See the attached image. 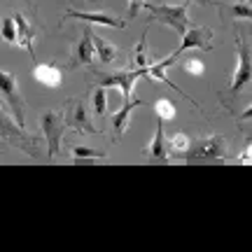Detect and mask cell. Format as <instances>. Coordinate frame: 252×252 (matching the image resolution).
<instances>
[{
  "label": "cell",
  "mask_w": 252,
  "mask_h": 252,
  "mask_svg": "<svg viewBox=\"0 0 252 252\" xmlns=\"http://www.w3.org/2000/svg\"><path fill=\"white\" fill-rule=\"evenodd\" d=\"M145 152L150 154L152 161H166L168 147H166V135H163V119H157V131H154L152 143L145 147Z\"/></svg>",
  "instance_id": "4fadbf2b"
},
{
  "label": "cell",
  "mask_w": 252,
  "mask_h": 252,
  "mask_svg": "<svg viewBox=\"0 0 252 252\" xmlns=\"http://www.w3.org/2000/svg\"><path fill=\"white\" fill-rule=\"evenodd\" d=\"M65 126L72 128L75 133H89V135H96L98 128L91 124V119L87 117V108L82 100H70L68 103V110H65Z\"/></svg>",
  "instance_id": "ba28073f"
},
{
  "label": "cell",
  "mask_w": 252,
  "mask_h": 252,
  "mask_svg": "<svg viewBox=\"0 0 252 252\" xmlns=\"http://www.w3.org/2000/svg\"><path fill=\"white\" fill-rule=\"evenodd\" d=\"M65 19H80L84 24H100V26H110V28H124L126 24L122 19H115L108 12H77V9H68Z\"/></svg>",
  "instance_id": "30bf717a"
},
{
  "label": "cell",
  "mask_w": 252,
  "mask_h": 252,
  "mask_svg": "<svg viewBox=\"0 0 252 252\" xmlns=\"http://www.w3.org/2000/svg\"><path fill=\"white\" fill-rule=\"evenodd\" d=\"M94 45H96V54H98L100 63H115L119 59V49L112 42H108L105 37H98V35H94Z\"/></svg>",
  "instance_id": "9a60e30c"
},
{
  "label": "cell",
  "mask_w": 252,
  "mask_h": 252,
  "mask_svg": "<svg viewBox=\"0 0 252 252\" xmlns=\"http://www.w3.org/2000/svg\"><path fill=\"white\" fill-rule=\"evenodd\" d=\"M65 112L59 110H47L40 115V126L47 140V157H56L61 150V138H63V126H65Z\"/></svg>",
  "instance_id": "5b68a950"
},
{
  "label": "cell",
  "mask_w": 252,
  "mask_h": 252,
  "mask_svg": "<svg viewBox=\"0 0 252 252\" xmlns=\"http://www.w3.org/2000/svg\"><path fill=\"white\" fill-rule=\"evenodd\" d=\"M72 157H75V163H84V161H98V159H105V152L103 150H94V147H72Z\"/></svg>",
  "instance_id": "e0dca14e"
},
{
  "label": "cell",
  "mask_w": 252,
  "mask_h": 252,
  "mask_svg": "<svg viewBox=\"0 0 252 252\" xmlns=\"http://www.w3.org/2000/svg\"><path fill=\"white\" fill-rule=\"evenodd\" d=\"M166 147H168V154H173V157H185L191 147V140L185 133H173L166 135Z\"/></svg>",
  "instance_id": "2e32d148"
},
{
  "label": "cell",
  "mask_w": 252,
  "mask_h": 252,
  "mask_svg": "<svg viewBox=\"0 0 252 252\" xmlns=\"http://www.w3.org/2000/svg\"><path fill=\"white\" fill-rule=\"evenodd\" d=\"M241 119H252V105H248V108L241 112Z\"/></svg>",
  "instance_id": "d4e9b609"
},
{
  "label": "cell",
  "mask_w": 252,
  "mask_h": 252,
  "mask_svg": "<svg viewBox=\"0 0 252 252\" xmlns=\"http://www.w3.org/2000/svg\"><path fill=\"white\" fill-rule=\"evenodd\" d=\"M96 59V45H94V33L89 28H84L82 33L80 42L75 47L72 52V59H70V68H77V65H89L91 61Z\"/></svg>",
  "instance_id": "9c48e42d"
},
{
  "label": "cell",
  "mask_w": 252,
  "mask_h": 252,
  "mask_svg": "<svg viewBox=\"0 0 252 252\" xmlns=\"http://www.w3.org/2000/svg\"><path fill=\"white\" fill-rule=\"evenodd\" d=\"M33 75H35V80L40 82V84H45V87H52V89H59V87H61L63 72L54 63H40V65H35V68H33Z\"/></svg>",
  "instance_id": "7c38bea8"
},
{
  "label": "cell",
  "mask_w": 252,
  "mask_h": 252,
  "mask_svg": "<svg viewBox=\"0 0 252 252\" xmlns=\"http://www.w3.org/2000/svg\"><path fill=\"white\" fill-rule=\"evenodd\" d=\"M0 94H2V103L7 105L9 115L14 119V124L19 128L26 131V119H24V100H21V94L17 89V80L14 75L7 70L0 72Z\"/></svg>",
  "instance_id": "277c9868"
},
{
  "label": "cell",
  "mask_w": 252,
  "mask_h": 252,
  "mask_svg": "<svg viewBox=\"0 0 252 252\" xmlns=\"http://www.w3.org/2000/svg\"><path fill=\"white\" fill-rule=\"evenodd\" d=\"M196 2H201V5H208V0H196Z\"/></svg>",
  "instance_id": "484cf974"
},
{
  "label": "cell",
  "mask_w": 252,
  "mask_h": 252,
  "mask_svg": "<svg viewBox=\"0 0 252 252\" xmlns=\"http://www.w3.org/2000/svg\"><path fill=\"white\" fill-rule=\"evenodd\" d=\"M236 59H238V65L234 70V77H231V96H238L245 87L252 84V42H248L241 33L236 35Z\"/></svg>",
  "instance_id": "7a4b0ae2"
},
{
  "label": "cell",
  "mask_w": 252,
  "mask_h": 252,
  "mask_svg": "<svg viewBox=\"0 0 252 252\" xmlns=\"http://www.w3.org/2000/svg\"><path fill=\"white\" fill-rule=\"evenodd\" d=\"M182 68L189 75H203L206 72V65H203V61H198V59H187V61L182 63Z\"/></svg>",
  "instance_id": "7402d4cb"
},
{
  "label": "cell",
  "mask_w": 252,
  "mask_h": 252,
  "mask_svg": "<svg viewBox=\"0 0 252 252\" xmlns=\"http://www.w3.org/2000/svg\"><path fill=\"white\" fill-rule=\"evenodd\" d=\"M187 163L194 161H224L226 159V140L222 135H206L191 143L189 152L182 157Z\"/></svg>",
  "instance_id": "3957f363"
},
{
  "label": "cell",
  "mask_w": 252,
  "mask_h": 252,
  "mask_svg": "<svg viewBox=\"0 0 252 252\" xmlns=\"http://www.w3.org/2000/svg\"><path fill=\"white\" fill-rule=\"evenodd\" d=\"M14 21H17V28H19V40L17 45H21L24 49H28V54L35 56L33 52V37H35V28L28 24V19L24 14H14Z\"/></svg>",
  "instance_id": "5bb4252c"
},
{
  "label": "cell",
  "mask_w": 252,
  "mask_h": 252,
  "mask_svg": "<svg viewBox=\"0 0 252 252\" xmlns=\"http://www.w3.org/2000/svg\"><path fill=\"white\" fill-rule=\"evenodd\" d=\"M210 42H213V31H210V28L208 26H191L187 33L182 35V45L178 47L171 56L173 59H180L187 49H203V52H210V49H213Z\"/></svg>",
  "instance_id": "52a82bcc"
},
{
  "label": "cell",
  "mask_w": 252,
  "mask_h": 252,
  "mask_svg": "<svg viewBox=\"0 0 252 252\" xmlns=\"http://www.w3.org/2000/svg\"><path fill=\"white\" fill-rule=\"evenodd\" d=\"M238 161L241 163H252V145H248V150L238 157Z\"/></svg>",
  "instance_id": "cb8c5ba5"
},
{
  "label": "cell",
  "mask_w": 252,
  "mask_h": 252,
  "mask_svg": "<svg viewBox=\"0 0 252 252\" xmlns=\"http://www.w3.org/2000/svg\"><path fill=\"white\" fill-rule=\"evenodd\" d=\"M231 19H252V2H236L229 7Z\"/></svg>",
  "instance_id": "44dd1931"
},
{
  "label": "cell",
  "mask_w": 252,
  "mask_h": 252,
  "mask_svg": "<svg viewBox=\"0 0 252 252\" xmlns=\"http://www.w3.org/2000/svg\"><path fill=\"white\" fill-rule=\"evenodd\" d=\"M140 7H145V0H128V17L135 19L138 12H140Z\"/></svg>",
  "instance_id": "603a6c76"
},
{
  "label": "cell",
  "mask_w": 252,
  "mask_h": 252,
  "mask_svg": "<svg viewBox=\"0 0 252 252\" xmlns=\"http://www.w3.org/2000/svg\"><path fill=\"white\" fill-rule=\"evenodd\" d=\"M2 37L7 40V42H17L19 40V28H17V21H14V17L12 19H2Z\"/></svg>",
  "instance_id": "ffe728a7"
},
{
  "label": "cell",
  "mask_w": 252,
  "mask_h": 252,
  "mask_svg": "<svg viewBox=\"0 0 252 252\" xmlns=\"http://www.w3.org/2000/svg\"><path fill=\"white\" fill-rule=\"evenodd\" d=\"M140 105H143V100L140 98L124 100V105L112 115V128H115V135H117V138H122V135L126 133V128H128V124H131V115H133V110L140 108Z\"/></svg>",
  "instance_id": "8fae6325"
},
{
  "label": "cell",
  "mask_w": 252,
  "mask_h": 252,
  "mask_svg": "<svg viewBox=\"0 0 252 252\" xmlns=\"http://www.w3.org/2000/svg\"><path fill=\"white\" fill-rule=\"evenodd\" d=\"M147 12L152 14L157 21L166 24L168 28H173L178 35H185L189 28H191V21H189V2H178V5H150L145 2Z\"/></svg>",
  "instance_id": "6da1fadb"
},
{
  "label": "cell",
  "mask_w": 252,
  "mask_h": 252,
  "mask_svg": "<svg viewBox=\"0 0 252 252\" xmlns=\"http://www.w3.org/2000/svg\"><path fill=\"white\" fill-rule=\"evenodd\" d=\"M94 112H96V117H105V112H108V89L105 87L94 89Z\"/></svg>",
  "instance_id": "ac0fdd59"
},
{
  "label": "cell",
  "mask_w": 252,
  "mask_h": 252,
  "mask_svg": "<svg viewBox=\"0 0 252 252\" xmlns=\"http://www.w3.org/2000/svg\"><path fill=\"white\" fill-rule=\"evenodd\" d=\"M140 77H150V65H145V68H133V70H122V72H115V75H110L105 80L98 82V87H117L122 91V98L124 100H131L133 98V84Z\"/></svg>",
  "instance_id": "8992f818"
},
{
  "label": "cell",
  "mask_w": 252,
  "mask_h": 252,
  "mask_svg": "<svg viewBox=\"0 0 252 252\" xmlns=\"http://www.w3.org/2000/svg\"><path fill=\"white\" fill-rule=\"evenodd\" d=\"M154 112H157L159 119H173L175 117V105L168 98H159L154 103Z\"/></svg>",
  "instance_id": "d6986e66"
}]
</instances>
